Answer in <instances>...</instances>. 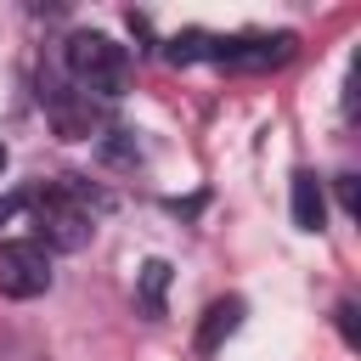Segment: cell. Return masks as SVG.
I'll return each instance as SVG.
<instances>
[{
    "label": "cell",
    "instance_id": "obj_1",
    "mask_svg": "<svg viewBox=\"0 0 361 361\" xmlns=\"http://www.w3.org/2000/svg\"><path fill=\"white\" fill-rule=\"evenodd\" d=\"M28 209H34V243L51 254V248H62V254H73V248H85L90 237H96V214L107 209V197L96 192V186H85L79 175H62V180H45V186H34L28 197H23Z\"/></svg>",
    "mask_w": 361,
    "mask_h": 361
},
{
    "label": "cell",
    "instance_id": "obj_2",
    "mask_svg": "<svg viewBox=\"0 0 361 361\" xmlns=\"http://www.w3.org/2000/svg\"><path fill=\"white\" fill-rule=\"evenodd\" d=\"M62 79L90 102H118L130 90V51L118 39H107V34H68Z\"/></svg>",
    "mask_w": 361,
    "mask_h": 361
},
{
    "label": "cell",
    "instance_id": "obj_3",
    "mask_svg": "<svg viewBox=\"0 0 361 361\" xmlns=\"http://www.w3.org/2000/svg\"><path fill=\"white\" fill-rule=\"evenodd\" d=\"M51 288V254L34 237L0 243V293L6 299H39Z\"/></svg>",
    "mask_w": 361,
    "mask_h": 361
},
{
    "label": "cell",
    "instance_id": "obj_4",
    "mask_svg": "<svg viewBox=\"0 0 361 361\" xmlns=\"http://www.w3.org/2000/svg\"><path fill=\"white\" fill-rule=\"evenodd\" d=\"M39 102H45V113H51L62 141H90L102 130V102L79 96L68 79H39Z\"/></svg>",
    "mask_w": 361,
    "mask_h": 361
},
{
    "label": "cell",
    "instance_id": "obj_5",
    "mask_svg": "<svg viewBox=\"0 0 361 361\" xmlns=\"http://www.w3.org/2000/svg\"><path fill=\"white\" fill-rule=\"evenodd\" d=\"M243 316H248V305H243L237 293H231V299H214V305L203 310V322H197V338H192V344H197V355H214V350L243 327Z\"/></svg>",
    "mask_w": 361,
    "mask_h": 361
},
{
    "label": "cell",
    "instance_id": "obj_6",
    "mask_svg": "<svg viewBox=\"0 0 361 361\" xmlns=\"http://www.w3.org/2000/svg\"><path fill=\"white\" fill-rule=\"evenodd\" d=\"M322 220H327L322 180H316L310 169H299V175H293V226H299V231H322Z\"/></svg>",
    "mask_w": 361,
    "mask_h": 361
},
{
    "label": "cell",
    "instance_id": "obj_7",
    "mask_svg": "<svg viewBox=\"0 0 361 361\" xmlns=\"http://www.w3.org/2000/svg\"><path fill=\"white\" fill-rule=\"evenodd\" d=\"M164 282H169V265H164V259H147V282H141V299H147V310H152V316L164 310Z\"/></svg>",
    "mask_w": 361,
    "mask_h": 361
},
{
    "label": "cell",
    "instance_id": "obj_8",
    "mask_svg": "<svg viewBox=\"0 0 361 361\" xmlns=\"http://www.w3.org/2000/svg\"><path fill=\"white\" fill-rule=\"evenodd\" d=\"M338 203L344 214H355V175H338Z\"/></svg>",
    "mask_w": 361,
    "mask_h": 361
},
{
    "label": "cell",
    "instance_id": "obj_9",
    "mask_svg": "<svg viewBox=\"0 0 361 361\" xmlns=\"http://www.w3.org/2000/svg\"><path fill=\"white\" fill-rule=\"evenodd\" d=\"M17 209H23V197H0V226H6V220H11Z\"/></svg>",
    "mask_w": 361,
    "mask_h": 361
},
{
    "label": "cell",
    "instance_id": "obj_10",
    "mask_svg": "<svg viewBox=\"0 0 361 361\" xmlns=\"http://www.w3.org/2000/svg\"><path fill=\"white\" fill-rule=\"evenodd\" d=\"M0 169H6V147H0Z\"/></svg>",
    "mask_w": 361,
    "mask_h": 361
}]
</instances>
